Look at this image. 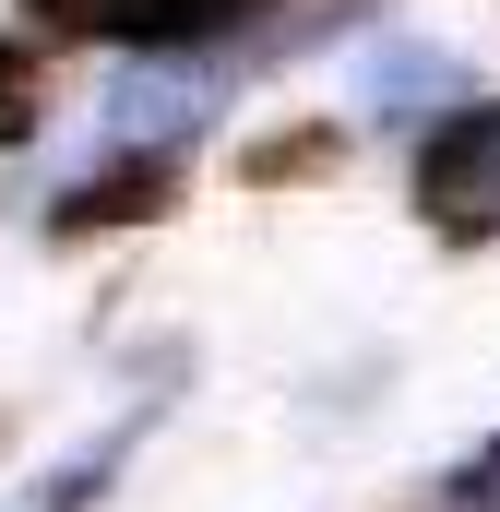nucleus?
<instances>
[{
  "instance_id": "1",
  "label": "nucleus",
  "mask_w": 500,
  "mask_h": 512,
  "mask_svg": "<svg viewBox=\"0 0 500 512\" xmlns=\"http://www.w3.org/2000/svg\"><path fill=\"white\" fill-rule=\"evenodd\" d=\"M215 96H227V72H215V60H191V48H179V60H131L120 96H108L96 155H108V167H167L191 131L215 120Z\"/></svg>"
},
{
  "instance_id": "2",
  "label": "nucleus",
  "mask_w": 500,
  "mask_h": 512,
  "mask_svg": "<svg viewBox=\"0 0 500 512\" xmlns=\"http://www.w3.org/2000/svg\"><path fill=\"white\" fill-rule=\"evenodd\" d=\"M417 203L441 215V227H500V96L477 108H453V120L417 143Z\"/></svg>"
},
{
  "instance_id": "3",
  "label": "nucleus",
  "mask_w": 500,
  "mask_h": 512,
  "mask_svg": "<svg viewBox=\"0 0 500 512\" xmlns=\"http://www.w3.org/2000/svg\"><path fill=\"white\" fill-rule=\"evenodd\" d=\"M24 12H48V24H72V36H131V48H191V36H215V24L262 12V0H24Z\"/></svg>"
},
{
  "instance_id": "4",
  "label": "nucleus",
  "mask_w": 500,
  "mask_h": 512,
  "mask_svg": "<svg viewBox=\"0 0 500 512\" xmlns=\"http://www.w3.org/2000/svg\"><path fill=\"white\" fill-rule=\"evenodd\" d=\"M143 429H155V393L131 405L120 429H96L84 453H60V465L36 477V501H12V512H96V501H108V489H120V465H131V441H143Z\"/></svg>"
},
{
  "instance_id": "5",
  "label": "nucleus",
  "mask_w": 500,
  "mask_h": 512,
  "mask_svg": "<svg viewBox=\"0 0 500 512\" xmlns=\"http://www.w3.org/2000/svg\"><path fill=\"white\" fill-rule=\"evenodd\" d=\"M358 84H370V108H381V120H417V108H465V72H453L441 48H405V36H393V48H370V72H358Z\"/></svg>"
},
{
  "instance_id": "6",
  "label": "nucleus",
  "mask_w": 500,
  "mask_h": 512,
  "mask_svg": "<svg viewBox=\"0 0 500 512\" xmlns=\"http://www.w3.org/2000/svg\"><path fill=\"white\" fill-rule=\"evenodd\" d=\"M453 512H500V441H477L465 465H453V489H441Z\"/></svg>"
},
{
  "instance_id": "7",
  "label": "nucleus",
  "mask_w": 500,
  "mask_h": 512,
  "mask_svg": "<svg viewBox=\"0 0 500 512\" xmlns=\"http://www.w3.org/2000/svg\"><path fill=\"white\" fill-rule=\"evenodd\" d=\"M12 143H24V72L0 60V155H12Z\"/></svg>"
}]
</instances>
